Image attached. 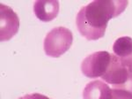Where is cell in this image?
Returning <instances> with one entry per match:
<instances>
[{
    "label": "cell",
    "instance_id": "obj_1",
    "mask_svg": "<svg viewBox=\"0 0 132 99\" xmlns=\"http://www.w3.org/2000/svg\"><path fill=\"white\" fill-rule=\"evenodd\" d=\"M128 1H93L83 6L77 14L76 24L80 35L87 40H98L105 36L108 22L126 9Z\"/></svg>",
    "mask_w": 132,
    "mask_h": 99
},
{
    "label": "cell",
    "instance_id": "obj_2",
    "mask_svg": "<svg viewBox=\"0 0 132 99\" xmlns=\"http://www.w3.org/2000/svg\"><path fill=\"white\" fill-rule=\"evenodd\" d=\"M101 79L111 85V89H122L132 93V71L123 66L114 54H111V62Z\"/></svg>",
    "mask_w": 132,
    "mask_h": 99
},
{
    "label": "cell",
    "instance_id": "obj_3",
    "mask_svg": "<svg viewBox=\"0 0 132 99\" xmlns=\"http://www.w3.org/2000/svg\"><path fill=\"white\" fill-rule=\"evenodd\" d=\"M73 35L64 27H56L51 29L44 38V51L48 56L59 58L71 48Z\"/></svg>",
    "mask_w": 132,
    "mask_h": 99
},
{
    "label": "cell",
    "instance_id": "obj_4",
    "mask_svg": "<svg viewBox=\"0 0 132 99\" xmlns=\"http://www.w3.org/2000/svg\"><path fill=\"white\" fill-rule=\"evenodd\" d=\"M111 62V53L105 51L88 55L81 63V71L85 76L95 79L105 74Z\"/></svg>",
    "mask_w": 132,
    "mask_h": 99
},
{
    "label": "cell",
    "instance_id": "obj_5",
    "mask_svg": "<svg viewBox=\"0 0 132 99\" xmlns=\"http://www.w3.org/2000/svg\"><path fill=\"white\" fill-rule=\"evenodd\" d=\"M20 27V19L16 12L9 6L0 5V39L10 40L17 34Z\"/></svg>",
    "mask_w": 132,
    "mask_h": 99
},
{
    "label": "cell",
    "instance_id": "obj_6",
    "mask_svg": "<svg viewBox=\"0 0 132 99\" xmlns=\"http://www.w3.org/2000/svg\"><path fill=\"white\" fill-rule=\"evenodd\" d=\"M113 51L123 66L132 71V38L122 36L116 39L113 45Z\"/></svg>",
    "mask_w": 132,
    "mask_h": 99
},
{
    "label": "cell",
    "instance_id": "obj_7",
    "mask_svg": "<svg viewBox=\"0 0 132 99\" xmlns=\"http://www.w3.org/2000/svg\"><path fill=\"white\" fill-rule=\"evenodd\" d=\"M83 99H113L112 89L104 81L95 80L85 87Z\"/></svg>",
    "mask_w": 132,
    "mask_h": 99
},
{
    "label": "cell",
    "instance_id": "obj_8",
    "mask_svg": "<svg viewBox=\"0 0 132 99\" xmlns=\"http://www.w3.org/2000/svg\"><path fill=\"white\" fill-rule=\"evenodd\" d=\"M34 12L35 16L43 22H50L58 15V1H35L34 4Z\"/></svg>",
    "mask_w": 132,
    "mask_h": 99
},
{
    "label": "cell",
    "instance_id": "obj_9",
    "mask_svg": "<svg viewBox=\"0 0 132 99\" xmlns=\"http://www.w3.org/2000/svg\"><path fill=\"white\" fill-rule=\"evenodd\" d=\"M113 99H132V93L126 90L112 89Z\"/></svg>",
    "mask_w": 132,
    "mask_h": 99
},
{
    "label": "cell",
    "instance_id": "obj_10",
    "mask_svg": "<svg viewBox=\"0 0 132 99\" xmlns=\"http://www.w3.org/2000/svg\"><path fill=\"white\" fill-rule=\"evenodd\" d=\"M19 99H50V98L39 93H33V94H27L25 96H21Z\"/></svg>",
    "mask_w": 132,
    "mask_h": 99
}]
</instances>
